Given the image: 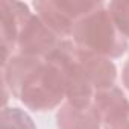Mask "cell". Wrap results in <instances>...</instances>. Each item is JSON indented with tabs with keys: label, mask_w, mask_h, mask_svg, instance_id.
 I'll list each match as a JSON object with an SVG mask.
<instances>
[{
	"label": "cell",
	"mask_w": 129,
	"mask_h": 129,
	"mask_svg": "<svg viewBox=\"0 0 129 129\" xmlns=\"http://www.w3.org/2000/svg\"><path fill=\"white\" fill-rule=\"evenodd\" d=\"M106 8L120 34L129 40V0H114L106 3Z\"/></svg>",
	"instance_id": "obj_10"
},
{
	"label": "cell",
	"mask_w": 129,
	"mask_h": 129,
	"mask_svg": "<svg viewBox=\"0 0 129 129\" xmlns=\"http://www.w3.org/2000/svg\"><path fill=\"white\" fill-rule=\"evenodd\" d=\"M100 2H84V0H44L34 2L37 15L62 40L72 37L75 24Z\"/></svg>",
	"instance_id": "obj_4"
},
{
	"label": "cell",
	"mask_w": 129,
	"mask_h": 129,
	"mask_svg": "<svg viewBox=\"0 0 129 129\" xmlns=\"http://www.w3.org/2000/svg\"><path fill=\"white\" fill-rule=\"evenodd\" d=\"M121 79H123V85H124V87H126V90L129 91V61L124 64V67H123Z\"/></svg>",
	"instance_id": "obj_11"
},
{
	"label": "cell",
	"mask_w": 129,
	"mask_h": 129,
	"mask_svg": "<svg viewBox=\"0 0 129 129\" xmlns=\"http://www.w3.org/2000/svg\"><path fill=\"white\" fill-rule=\"evenodd\" d=\"M61 41V37H58L38 15L32 14L20 30L15 55L47 59L58 49Z\"/></svg>",
	"instance_id": "obj_5"
},
{
	"label": "cell",
	"mask_w": 129,
	"mask_h": 129,
	"mask_svg": "<svg viewBox=\"0 0 129 129\" xmlns=\"http://www.w3.org/2000/svg\"><path fill=\"white\" fill-rule=\"evenodd\" d=\"M2 129H37L32 117L20 109L3 106L2 109Z\"/></svg>",
	"instance_id": "obj_9"
},
{
	"label": "cell",
	"mask_w": 129,
	"mask_h": 129,
	"mask_svg": "<svg viewBox=\"0 0 129 129\" xmlns=\"http://www.w3.org/2000/svg\"><path fill=\"white\" fill-rule=\"evenodd\" d=\"M58 129H102L100 115L93 103L73 105L66 102L56 112Z\"/></svg>",
	"instance_id": "obj_8"
},
{
	"label": "cell",
	"mask_w": 129,
	"mask_h": 129,
	"mask_svg": "<svg viewBox=\"0 0 129 129\" xmlns=\"http://www.w3.org/2000/svg\"><path fill=\"white\" fill-rule=\"evenodd\" d=\"M58 62L67 88V102L73 105L93 103L94 96L114 87L117 69L108 58L79 49L72 40H62L58 49L49 56Z\"/></svg>",
	"instance_id": "obj_2"
},
{
	"label": "cell",
	"mask_w": 129,
	"mask_h": 129,
	"mask_svg": "<svg viewBox=\"0 0 129 129\" xmlns=\"http://www.w3.org/2000/svg\"><path fill=\"white\" fill-rule=\"evenodd\" d=\"M32 12L29 6L15 0L0 2V37H2V64L15 55L17 40L23 24L29 20Z\"/></svg>",
	"instance_id": "obj_6"
},
{
	"label": "cell",
	"mask_w": 129,
	"mask_h": 129,
	"mask_svg": "<svg viewBox=\"0 0 129 129\" xmlns=\"http://www.w3.org/2000/svg\"><path fill=\"white\" fill-rule=\"evenodd\" d=\"M93 105L100 115L102 129H129V100L118 87L99 91Z\"/></svg>",
	"instance_id": "obj_7"
},
{
	"label": "cell",
	"mask_w": 129,
	"mask_h": 129,
	"mask_svg": "<svg viewBox=\"0 0 129 129\" xmlns=\"http://www.w3.org/2000/svg\"><path fill=\"white\" fill-rule=\"evenodd\" d=\"M72 37L79 49L108 59L120 58L127 50V40L114 24L103 2L75 24Z\"/></svg>",
	"instance_id": "obj_3"
},
{
	"label": "cell",
	"mask_w": 129,
	"mask_h": 129,
	"mask_svg": "<svg viewBox=\"0 0 129 129\" xmlns=\"http://www.w3.org/2000/svg\"><path fill=\"white\" fill-rule=\"evenodd\" d=\"M3 105L8 94L17 97L32 111L44 112L56 108L67 99L66 78L52 58L14 55L2 64Z\"/></svg>",
	"instance_id": "obj_1"
}]
</instances>
